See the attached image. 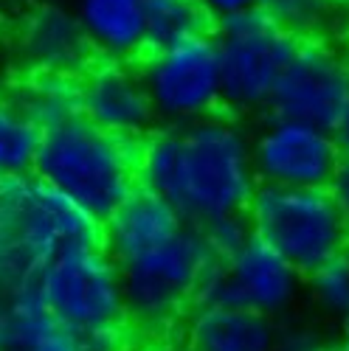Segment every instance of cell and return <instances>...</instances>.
Masks as SVG:
<instances>
[{
	"label": "cell",
	"mask_w": 349,
	"mask_h": 351,
	"mask_svg": "<svg viewBox=\"0 0 349 351\" xmlns=\"http://www.w3.org/2000/svg\"><path fill=\"white\" fill-rule=\"evenodd\" d=\"M0 351H37V348H0Z\"/></svg>",
	"instance_id": "cell-31"
},
{
	"label": "cell",
	"mask_w": 349,
	"mask_h": 351,
	"mask_svg": "<svg viewBox=\"0 0 349 351\" xmlns=\"http://www.w3.org/2000/svg\"><path fill=\"white\" fill-rule=\"evenodd\" d=\"M3 96L40 130L79 115V76L17 71Z\"/></svg>",
	"instance_id": "cell-17"
},
{
	"label": "cell",
	"mask_w": 349,
	"mask_h": 351,
	"mask_svg": "<svg viewBox=\"0 0 349 351\" xmlns=\"http://www.w3.org/2000/svg\"><path fill=\"white\" fill-rule=\"evenodd\" d=\"M71 9L96 56L133 62L147 51V0H74Z\"/></svg>",
	"instance_id": "cell-16"
},
{
	"label": "cell",
	"mask_w": 349,
	"mask_h": 351,
	"mask_svg": "<svg viewBox=\"0 0 349 351\" xmlns=\"http://www.w3.org/2000/svg\"><path fill=\"white\" fill-rule=\"evenodd\" d=\"M6 34H9V23H6V12L0 6V45L6 43Z\"/></svg>",
	"instance_id": "cell-30"
},
{
	"label": "cell",
	"mask_w": 349,
	"mask_h": 351,
	"mask_svg": "<svg viewBox=\"0 0 349 351\" xmlns=\"http://www.w3.org/2000/svg\"><path fill=\"white\" fill-rule=\"evenodd\" d=\"M203 239H206L209 250L214 258H228L234 256L248 239H251V222L245 214H225V217H217V219H209L197 225Z\"/></svg>",
	"instance_id": "cell-22"
},
{
	"label": "cell",
	"mask_w": 349,
	"mask_h": 351,
	"mask_svg": "<svg viewBox=\"0 0 349 351\" xmlns=\"http://www.w3.org/2000/svg\"><path fill=\"white\" fill-rule=\"evenodd\" d=\"M346 60H349V53H346Z\"/></svg>",
	"instance_id": "cell-33"
},
{
	"label": "cell",
	"mask_w": 349,
	"mask_h": 351,
	"mask_svg": "<svg viewBox=\"0 0 349 351\" xmlns=\"http://www.w3.org/2000/svg\"><path fill=\"white\" fill-rule=\"evenodd\" d=\"M251 158L259 186L330 189L344 160L327 127L273 115L251 135Z\"/></svg>",
	"instance_id": "cell-10"
},
{
	"label": "cell",
	"mask_w": 349,
	"mask_h": 351,
	"mask_svg": "<svg viewBox=\"0 0 349 351\" xmlns=\"http://www.w3.org/2000/svg\"><path fill=\"white\" fill-rule=\"evenodd\" d=\"M333 135H335V143H338L341 155H344V158H349V107L341 112V119L335 121Z\"/></svg>",
	"instance_id": "cell-27"
},
{
	"label": "cell",
	"mask_w": 349,
	"mask_h": 351,
	"mask_svg": "<svg viewBox=\"0 0 349 351\" xmlns=\"http://www.w3.org/2000/svg\"><path fill=\"white\" fill-rule=\"evenodd\" d=\"M212 17L197 0H147V48L209 34Z\"/></svg>",
	"instance_id": "cell-18"
},
{
	"label": "cell",
	"mask_w": 349,
	"mask_h": 351,
	"mask_svg": "<svg viewBox=\"0 0 349 351\" xmlns=\"http://www.w3.org/2000/svg\"><path fill=\"white\" fill-rule=\"evenodd\" d=\"M333 351H349V317L341 320V335H338V343Z\"/></svg>",
	"instance_id": "cell-28"
},
{
	"label": "cell",
	"mask_w": 349,
	"mask_h": 351,
	"mask_svg": "<svg viewBox=\"0 0 349 351\" xmlns=\"http://www.w3.org/2000/svg\"><path fill=\"white\" fill-rule=\"evenodd\" d=\"M79 115L104 132L141 141L158 127V115L141 71L130 60H96L79 73Z\"/></svg>",
	"instance_id": "cell-13"
},
{
	"label": "cell",
	"mask_w": 349,
	"mask_h": 351,
	"mask_svg": "<svg viewBox=\"0 0 349 351\" xmlns=\"http://www.w3.org/2000/svg\"><path fill=\"white\" fill-rule=\"evenodd\" d=\"M150 351H194L189 343H158Z\"/></svg>",
	"instance_id": "cell-29"
},
{
	"label": "cell",
	"mask_w": 349,
	"mask_h": 351,
	"mask_svg": "<svg viewBox=\"0 0 349 351\" xmlns=\"http://www.w3.org/2000/svg\"><path fill=\"white\" fill-rule=\"evenodd\" d=\"M135 171L138 186L164 197L192 225L245 214L259 186L251 135L223 112L186 127H155L138 141Z\"/></svg>",
	"instance_id": "cell-1"
},
{
	"label": "cell",
	"mask_w": 349,
	"mask_h": 351,
	"mask_svg": "<svg viewBox=\"0 0 349 351\" xmlns=\"http://www.w3.org/2000/svg\"><path fill=\"white\" fill-rule=\"evenodd\" d=\"M6 40L17 71L79 76L96 60L74 9L54 0L25 6L14 17Z\"/></svg>",
	"instance_id": "cell-12"
},
{
	"label": "cell",
	"mask_w": 349,
	"mask_h": 351,
	"mask_svg": "<svg viewBox=\"0 0 349 351\" xmlns=\"http://www.w3.org/2000/svg\"><path fill=\"white\" fill-rule=\"evenodd\" d=\"M43 130L0 93V178H20L34 171Z\"/></svg>",
	"instance_id": "cell-19"
},
{
	"label": "cell",
	"mask_w": 349,
	"mask_h": 351,
	"mask_svg": "<svg viewBox=\"0 0 349 351\" xmlns=\"http://www.w3.org/2000/svg\"><path fill=\"white\" fill-rule=\"evenodd\" d=\"M138 141L99 130L82 115L43 130L34 178L104 222L138 186Z\"/></svg>",
	"instance_id": "cell-2"
},
{
	"label": "cell",
	"mask_w": 349,
	"mask_h": 351,
	"mask_svg": "<svg viewBox=\"0 0 349 351\" xmlns=\"http://www.w3.org/2000/svg\"><path fill=\"white\" fill-rule=\"evenodd\" d=\"M245 217L254 237L282 253L302 276L349 250V225L330 189L256 186Z\"/></svg>",
	"instance_id": "cell-4"
},
{
	"label": "cell",
	"mask_w": 349,
	"mask_h": 351,
	"mask_svg": "<svg viewBox=\"0 0 349 351\" xmlns=\"http://www.w3.org/2000/svg\"><path fill=\"white\" fill-rule=\"evenodd\" d=\"M335 3H338V6H349V0H335Z\"/></svg>",
	"instance_id": "cell-32"
},
{
	"label": "cell",
	"mask_w": 349,
	"mask_h": 351,
	"mask_svg": "<svg viewBox=\"0 0 349 351\" xmlns=\"http://www.w3.org/2000/svg\"><path fill=\"white\" fill-rule=\"evenodd\" d=\"M273 351H327L324 340L310 329H290L279 335V343Z\"/></svg>",
	"instance_id": "cell-24"
},
{
	"label": "cell",
	"mask_w": 349,
	"mask_h": 351,
	"mask_svg": "<svg viewBox=\"0 0 349 351\" xmlns=\"http://www.w3.org/2000/svg\"><path fill=\"white\" fill-rule=\"evenodd\" d=\"M0 206L9 217L12 239L32 270L65 247L102 242V222L34 174L0 178Z\"/></svg>",
	"instance_id": "cell-8"
},
{
	"label": "cell",
	"mask_w": 349,
	"mask_h": 351,
	"mask_svg": "<svg viewBox=\"0 0 349 351\" xmlns=\"http://www.w3.org/2000/svg\"><path fill=\"white\" fill-rule=\"evenodd\" d=\"M259 9L299 40L322 37L338 14L335 0H259Z\"/></svg>",
	"instance_id": "cell-20"
},
{
	"label": "cell",
	"mask_w": 349,
	"mask_h": 351,
	"mask_svg": "<svg viewBox=\"0 0 349 351\" xmlns=\"http://www.w3.org/2000/svg\"><path fill=\"white\" fill-rule=\"evenodd\" d=\"M212 37L220 56L223 107L237 115L268 110L299 37L276 25L262 9L220 20Z\"/></svg>",
	"instance_id": "cell-5"
},
{
	"label": "cell",
	"mask_w": 349,
	"mask_h": 351,
	"mask_svg": "<svg viewBox=\"0 0 349 351\" xmlns=\"http://www.w3.org/2000/svg\"><path fill=\"white\" fill-rule=\"evenodd\" d=\"M304 289L313 304L327 317L346 320L349 317V250L327 258L313 273L304 276Z\"/></svg>",
	"instance_id": "cell-21"
},
{
	"label": "cell",
	"mask_w": 349,
	"mask_h": 351,
	"mask_svg": "<svg viewBox=\"0 0 349 351\" xmlns=\"http://www.w3.org/2000/svg\"><path fill=\"white\" fill-rule=\"evenodd\" d=\"M214 261L197 225L186 222L164 242L119 265L124 315L135 332L164 335L194 304L200 278Z\"/></svg>",
	"instance_id": "cell-3"
},
{
	"label": "cell",
	"mask_w": 349,
	"mask_h": 351,
	"mask_svg": "<svg viewBox=\"0 0 349 351\" xmlns=\"http://www.w3.org/2000/svg\"><path fill=\"white\" fill-rule=\"evenodd\" d=\"M304 289V276L276 253L268 242L254 237L228 258H214L197 287L194 304L256 309L282 317L293 309Z\"/></svg>",
	"instance_id": "cell-9"
},
{
	"label": "cell",
	"mask_w": 349,
	"mask_h": 351,
	"mask_svg": "<svg viewBox=\"0 0 349 351\" xmlns=\"http://www.w3.org/2000/svg\"><path fill=\"white\" fill-rule=\"evenodd\" d=\"M197 3L206 9V14L212 17V23H220L225 17H234V14L259 9V0H197Z\"/></svg>",
	"instance_id": "cell-25"
},
{
	"label": "cell",
	"mask_w": 349,
	"mask_h": 351,
	"mask_svg": "<svg viewBox=\"0 0 349 351\" xmlns=\"http://www.w3.org/2000/svg\"><path fill=\"white\" fill-rule=\"evenodd\" d=\"M82 351H133L135 348V329L127 320H115L79 335Z\"/></svg>",
	"instance_id": "cell-23"
},
{
	"label": "cell",
	"mask_w": 349,
	"mask_h": 351,
	"mask_svg": "<svg viewBox=\"0 0 349 351\" xmlns=\"http://www.w3.org/2000/svg\"><path fill=\"white\" fill-rule=\"evenodd\" d=\"M183 335L194 351H273L282 329L276 317L256 309L192 304Z\"/></svg>",
	"instance_id": "cell-14"
},
{
	"label": "cell",
	"mask_w": 349,
	"mask_h": 351,
	"mask_svg": "<svg viewBox=\"0 0 349 351\" xmlns=\"http://www.w3.org/2000/svg\"><path fill=\"white\" fill-rule=\"evenodd\" d=\"M349 107V60L330 40H299L271 99V112L333 130Z\"/></svg>",
	"instance_id": "cell-11"
},
{
	"label": "cell",
	"mask_w": 349,
	"mask_h": 351,
	"mask_svg": "<svg viewBox=\"0 0 349 351\" xmlns=\"http://www.w3.org/2000/svg\"><path fill=\"white\" fill-rule=\"evenodd\" d=\"M25 281L34 287L48 312L76 335L127 320L122 273L102 242L60 250Z\"/></svg>",
	"instance_id": "cell-6"
},
{
	"label": "cell",
	"mask_w": 349,
	"mask_h": 351,
	"mask_svg": "<svg viewBox=\"0 0 349 351\" xmlns=\"http://www.w3.org/2000/svg\"><path fill=\"white\" fill-rule=\"evenodd\" d=\"M183 225L186 219L178 208L150 189L135 186L133 194L102 222V247L113 256L115 265H122L130 256L178 233Z\"/></svg>",
	"instance_id": "cell-15"
},
{
	"label": "cell",
	"mask_w": 349,
	"mask_h": 351,
	"mask_svg": "<svg viewBox=\"0 0 349 351\" xmlns=\"http://www.w3.org/2000/svg\"><path fill=\"white\" fill-rule=\"evenodd\" d=\"M138 71L150 90L158 124L186 127L223 107L220 56L212 34L147 48L141 53Z\"/></svg>",
	"instance_id": "cell-7"
},
{
	"label": "cell",
	"mask_w": 349,
	"mask_h": 351,
	"mask_svg": "<svg viewBox=\"0 0 349 351\" xmlns=\"http://www.w3.org/2000/svg\"><path fill=\"white\" fill-rule=\"evenodd\" d=\"M330 191H333L338 208H341V214H344V219H346V225H349V158L341 160L335 178H333V183H330Z\"/></svg>",
	"instance_id": "cell-26"
}]
</instances>
